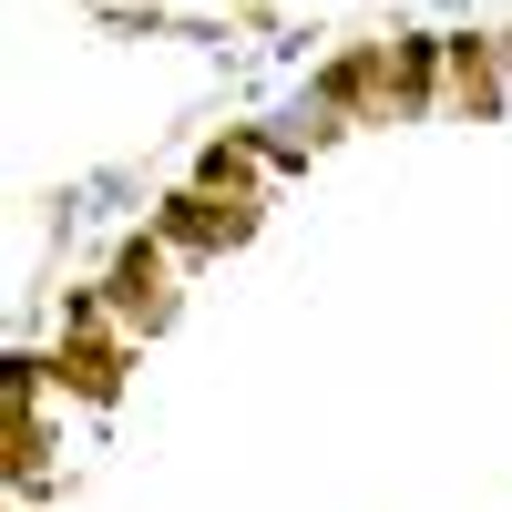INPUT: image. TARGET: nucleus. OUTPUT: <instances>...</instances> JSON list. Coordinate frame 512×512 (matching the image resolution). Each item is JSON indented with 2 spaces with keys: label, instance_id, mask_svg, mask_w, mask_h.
Masks as SVG:
<instances>
[{
  "label": "nucleus",
  "instance_id": "obj_5",
  "mask_svg": "<svg viewBox=\"0 0 512 512\" xmlns=\"http://www.w3.org/2000/svg\"><path fill=\"white\" fill-rule=\"evenodd\" d=\"M277 164H287V144H256V134H236V144H216V154H205V175H195V185H205V195H236V205H256Z\"/></svg>",
  "mask_w": 512,
  "mask_h": 512
},
{
  "label": "nucleus",
  "instance_id": "obj_3",
  "mask_svg": "<svg viewBox=\"0 0 512 512\" xmlns=\"http://www.w3.org/2000/svg\"><path fill=\"white\" fill-rule=\"evenodd\" d=\"M246 226H256V205H236V195H205V185H185L175 205H164V246H175V256L246 246Z\"/></svg>",
  "mask_w": 512,
  "mask_h": 512
},
{
  "label": "nucleus",
  "instance_id": "obj_1",
  "mask_svg": "<svg viewBox=\"0 0 512 512\" xmlns=\"http://www.w3.org/2000/svg\"><path fill=\"white\" fill-rule=\"evenodd\" d=\"M93 308H103V318H113L123 338H144V328H164V308H175V246H164V236H144V246H123Z\"/></svg>",
  "mask_w": 512,
  "mask_h": 512
},
{
  "label": "nucleus",
  "instance_id": "obj_6",
  "mask_svg": "<svg viewBox=\"0 0 512 512\" xmlns=\"http://www.w3.org/2000/svg\"><path fill=\"white\" fill-rule=\"evenodd\" d=\"M502 52H492V41H441V103L451 113H492L502 103Z\"/></svg>",
  "mask_w": 512,
  "mask_h": 512
},
{
  "label": "nucleus",
  "instance_id": "obj_7",
  "mask_svg": "<svg viewBox=\"0 0 512 512\" xmlns=\"http://www.w3.org/2000/svg\"><path fill=\"white\" fill-rule=\"evenodd\" d=\"M31 461H41V410H31V369H11V410H0V472L31 482Z\"/></svg>",
  "mask_w": 512,
  "mask_h": 512
},
{
  "label": "nucleus",
  "instance_id": "obj_2",
  "mask_svg": "<svg viewBox=\"0 0 512 512\" xmlns=\"http://www.w3.org/2000/svg\"><path fill=\"white\" fill-rule=\"evenodd\" d=\"M123 369H134V338H123L103 308H82V318L62 328V379H72L82 400H113V390H123Z\"/></svg>",
  "mask_w": 512,
  "mask_h": 512
},
{
  "label": "nucleus",
  "instance_id": "obj_4",
  "mask_svg": "<svg viewBox=\"0 0 512 512\" xmlns=\"http://www.w3.org/2000/svg\"><path fill=\"white\" fill-rule=\"evenodd\" d=\"M328 123L338 113H400V62L390 52H349V62H328Z\"/></svg>",
  "mask_w": 512,
  "mask_h": 512
}]
</instances>
